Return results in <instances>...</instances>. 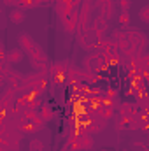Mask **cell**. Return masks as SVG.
Wrapping results in <instances>:
<instances>
[{
  "instance_id": "cell-17",
  "label": "cell",
  "mask_w": 149,
  "mask_h": 151,
  "mask_svg": "<svg viewBox=\"0 0 149 151\" xmlns=\"http://www.w3.org/2000/svg\"><path fill=\"white\" fill-rule=\"evenodd\" d=\"M117 4H119V7H121V11H130V7H132V0H117Z\"/></svg>"
},
{
  "instance_id": "cell-22",
  "label": "cell",
  "mask_w": 149,
  "mask_h": 151,
  "mask_svg": "<svg viewBox=\"0 0 149 151\" xmlns=\"http://www.w3.org/2000/svg\"><path fill=\"white\" fill-rule=\"evenodd\" d=\"M4 81H5V76L0 74V84H4Z\"/></svg>"
},
{
  "instance_id": "cell-1",
  "label": "cell",
  "mask_w": 149,
  "mask_h": 151,
  "mask_svg": "<svg viewBox=\"0 0 149 151\" xmlns=\"http://www.w3.org/2000/svg\"><path fill=\"white\" fill-rule=\"evenodd\" d=\"M77 16H79V11L74 9L69 16H65L62 19V25H63V28H65L67 34H74L75 30H77Z\"/></svg>"
},
{
  "instance_id": "cell-14",
  "label": "cell",
  "mask_w": 149,
  "mask_h": 151,
  "mask_svg": "<svg viewBox=\"0 0 149 151\" xmlns=\"http://www.w3.org/2000/svg\"><path fill=\"white\" fill-rule=\"evenodd\" d=\"M139 18L142 23H149V5H144L140 11H139Z\"/></svg>"
},
{
  "instance_id": "cell-3",
  "label": "cell",
  "mask_w": 149,
  "mask_h": 151,
  "mask_svg": "<svg viewBox=\"0 0 149 151\" xmlns=\"http://www.w3.org/2000/svg\"><path fill=\"white\" fill-rule=\"evenodd\" d=\"M97 7L100 9V16H104L107 21L114 14V2L112 0H97Z\"/></svg>"
},
{
  "instance_id": "cell-2",
  "label": "cell",
  "mask_w": 149,
  "mask_h": 151,
  "mask_svg": "<svg viewBox=\"0 0 149 151\" xmlns=\"http://www.w3.org/2000/svg\"><path fill=\"white\" fill-rule=\"evenodd\" d=\"M107 27H109V21L104 16H97L91 23V32L97 34L98 37H104V34L107 32Z\"/></svg>"
},
{
  "instance_id": "cell-16",
  "label": "cell",
  "mask_w": 149,
  "mask_h": 151,
  "mask_svg": "<svg viewBox=\"0 0 149 151\" xmlns=\"http://www.w3.org/2000/svg\"><path fill=\"white\" fill-rule=\"evenodd\" d=\"M30 123H32V127H34L35 130H39V128H42V127H44V119L39 116V113H37L35 118H32V119H30Z\"/></svg>"
},
{
  "instance_id": "cell-20",
  "label": "cell",
  "mask_w": 149,
  "mask_h": 151,
  "mask_svg": "<svg viewBox=\"0 0 149 151\" xmlns=\"http://www.w3.org/2000/svg\"><path fill=\"white\" fill-rule=\"evenodd\" d=\"M5 55H7V51H5V47H4V44L0 42V62H2V60H5Z\"/></svg>"
},
{
  "instance_id": "cell-21",
  "label": "cell",
  "mask_w": 149,
  "mask_h": 151,
  "mask_svg": "<svg viewBox=\"0 0 149 151\" xmlns=\"http://www.w3.org/2000/svg\"><path fill=\"white\" fill-rule=\"evenodd\" d=\"M2 2H4L5 5H14V4H16V0H2Z\"/></svg>"
},
{
  "instance_id": "cell-8",
  "label": "cell",
  "mask_w": 149,
  "mask_h": 151,
  "mask_svg": "<svg viewBox=\"0 0 149 151\" xmlns=\"http://www.w3.org/2000/svg\"><path fill=\"white\" fill-rule=\"evenodd\" d=\"M39 116L44 119V121H47V119H53V111H51V106H47V104H40V107L37 109Z\"/></svg>"
},
{
  "instance_id": "cell-7",
  "label": "cell",
  "mask_w": 149,
  "mask_h": 151,
  "mask_svg": "<svg viewBox=\"0 0 149 151\" xmlns=\"http://www.w3.org/2000/svg\"><path fill=\"white\" fill-rule=\"evenodd\" d=\"M9 19H11L14 25L23 23V21H25V11H21V9H12V11L9 12Z\"/></svg>"
},
{
  "instance_id": "cell-4",
  "label": "cell",
  "mask_w": 149,
  "mask_h": 151,
  "mask_svg": "<svg viewBox=\"0 0 149 151\" xmlns=\"http://www.w3.org/2000/svg\"><path fill=\"white\" fill-rule=\"evenodd\" d=\"M23 56H25V53H23L19 47H12V49H9V51H7V55H5V60H7L11 65H14V63H19V62H23Z\"/></svg>"
},
{
  "instance_id": "cell-6",
  "label": "cell",
  "mask_w": 149,
  "mask_h": 151,
  "mask_svg": "<svg viewBox=\"0 0 149 151\" xmlns=\"http://www.w3.org/2000/svg\"><path fill=\"white\" fill-rule=\"evenodd\" d=\"M51 76L53 74H67L69 70V60H60V62H54L51 65Z\"/></svg>"
},
{
  "instance_id": "cell-25",
  "label": "cell",
  "mask_w": 149,
  "mask_h": 151,
  "mask_svg": "<svg viewBox=\"0 0 149 151\" xmlns=\"http://www.w3.org/2000/svg\"><path fill=\"white\" fill-rule=\"evenodd\" d=\"M102 151H107V150H102Z\"/></svg>"
},
{
  "instance_id": "cell-15",
  "label": "cell",
  "mask_w": 149,
  "mask_h": 151,
  "mask_svg": "<svg viewBox=\"0 0 149 151\" xmlns=\"http://www.w3.org/2000/svg\"><path fill=\"white\" fill-rule=\"evenodd\" d=\"M117 21H119V25H123V27L128 25V23H130V14H128L126 11H121L119 16H117Z\"/></svg>"
},
{
  "instance_id": "cell-13",
  "label": "cell",
  "mask_w": 149,
  "mask_h": 151,
  "mask_svg": "<svg viewBox=\"0 0 149 151\" xmlns=\"http://www.w3.org/2000/svg\"><path fill=\"white\" fill-rule=\"evenodd\" d=\"M30 151H44V142L40 139H32L30 141Z\"/></svg>"
},
{
  "instance_id": "cell-11",
  "label": "cell",
  "mask_w": 149,
  "mask_h": 151,
  "mask_svg": "<svg viewBox=\"0 0 149 151\" xmlns=\"http://www.w3.org/2000/svg\"><path fill=\"white\" fill-rule=\"evenodd\" d=\"M82 81L91 86V84H95V83L100 81V76L97 74V72H82Z\"/></svg>"
},
{
  "instance_id": "cell-9",
  "label": "cell",
  "mask_w": 149,
  "mask_h": 151,
  "mask_svg": "<svg viewBox=\"0 0 149 151\" xmlns=\"http://www.w3.org/2000/svg\"><path fill=\"white\" fill-rule=\"evenodd\" d=\"M14 5H18V9H21V11H25V9H34V7H37V0H16V4Z\"/></svg>"
},
{
  "instance_id": "cell-24",
  "label": "cell",
  "mask_w": 149,
  "mask_h": 151,
  "mask_svg": "<svg viewBox=\"0 0 149 151\" xmlns=\"http://www.w3.org/2000/svg\"><path fill=\"white\" fill-rule=\"evenodd\" d=\"M0 16H2V7H0Z\"/></svg>"
},
{
  "instance_id": "cell-19",
  "label": "cell",
  "mask_w": 149,
  "mask_h": 151,
  "mask_svg": "<svg viewBox=\"0 0 149 151\" xmlns=\"http://www.w3.org/2000/svg\"><path fill=\"white\" fill-rule=\"evenodd\" d=\"M104 97H109V99H116L117 97V91L114 90V88H107V91H105V95Z\"/></svg>"
},
{
  "instance_id": "cell-10",
  "label": "cell",
  "mask_w": 149,
  "mask_h": 151,
  "mask_svg": "<svg viewBox=\"0 0 149 151\" xmlns=\"http://www.w3.org/2000/svg\"><path fill=\"white\" fill-rule=\"evenodd\" d=\"M95 113H97V116H100V118H104V119H111V118H114V109H111V107L100 106Z\"/></svg>"
},
{
  "instance_id": "cell-23",
  "label": "cell",
  "mask_w": 149,
  "mask_h": 151,
  "mask_svg": "<svg viewBox=\"0 0 149 151\" xmlns=\"http://www.w3.org/2000/svg\"><path fill=\"white\" fill-rule=\"evenodd\" d=\"M82 2H86V4H93V0H82Z\"/></svg>"
},
{
  "instance_id": "cell-12",
  "label": "cell",
  "mask_w": 149,
  "mask_h": 151,
  "mask_svg": "<svg viewBox=\"0 0 149 151\" xmlns=\"http://www.w3.org/2000/svg\"><path fill=\"white\" fill-rule=\"evenodd\" d=\"M125 39H126V32H123V30H114V32H112L111 40L114 44H117V42H121V40H125Z\"/></svg>"
},
{
  "instance_id": "cell-5",
  "label": "cell",
  "mask_w": 149,
  "mask_h": 151,
  "mask_svg": "<svg viewBox=\"0 0 149 151\" xmlns=\"http://www.w3.org/2000/svg\"><path fill=\"white\" fill-rule=\"evenodd\" d=\"M79 146H81V151L93 150V146H95L93 135H91V134H84V135H81V137H79Z\"/></svg>"
},
{
  "instance_id": "cell-18",
  "label": "cell",
  "mask_w": 149,
  "mask_h": 151,
  "mask_svg": "<svg viewBox=\"0 0 149 151\" xmlns=\"http://www.w3.org/2000/svg\"><path fill=\"white\" fill-rule=\"evenodd\" d=\"M9 69H11V63H9L7 60H2V62H0V74H5Z\"/></svg>"
}]
</instances>
